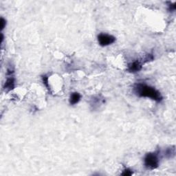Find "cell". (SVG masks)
<instances>
[{
  "mask_svg": "<svg viewBox=\"0 0 176 176\" xmlns=\"http://www.w3.org/2000/svg\"><path fill=\"white\" fill-rule=\"evenodd\" d=\"M134 92L139 97L149 98L157 103H160L162 100V96L160 92L154 87L145 84L139 83L134 87Z\"/></svg>",
  "mask_w": 176,
  "mask_h": 176,
  "instance_id": "cell-1",
  "label": "cell"
},
{
  "mask_svg": "<svg viewBox=\"0 0 176 176\" xmlns=\"http://www.w3.org/2000/svg\"><path fill=\"white\" fill-rule=\"evenodd\" d=\"M159 157L158 154L156 152L149 153L147 154L144 159V164L147 169L154 170L159 167Z\"/></svg>",
  "mask_w": 176,
  "mask_h": 176,
  "instance_id": "cell-2",
  "label": "cell"
},
{
  "mask_svg": "<svg viewBox=\"0 0 176 176\" xmlns=\"http://www.w3.org/2000/svg\"><path fill=\"white\" fill-rule=\"evenodd\" d=\"M98 41L100 46L105 47V46H110L116 41V38L113 36L105 33H101L98 35Z\"/></svg>",
  "mask_w": 176,
  "mask_h": 176,
  "instance_id": "cell-3",
  "label": "cell"
},
{
  "mask_svg": "<svg viewBox=\"0 0 176 176\" xmlns=\"http://www.w3.org/2000/svg\"><path fill=\"white\" fill-rule=\"evenodd\" d=\"M15 87V79L12 76V75L8 76L6 81L4 85V90L6 92H9L11 90H14Z\"/></svg>",
  "mask_w": 176,
  "mask_h": 176,
  "instance_id": "cell-4",
  "label": "cell"
},
{
  "mask_svg": "<svg viewBox=\"0 0 176 176\" xmlns=\"http://www.w3.org/2000/svg\"><path fill=\"white\" fill-rule=\"evenodd\" d=\"M142 63L139 60L134 61L129 64L128 71L130 72H139L142 69Z\"/></svg>",
  "mask_w": 176,
  "mask_h": 176,
  "instance_id": "cell-5",
  "label": "cell"
},
{
  "mask_svg": "<svg viewBox=\"0 0 176 176\" xmlns=\"http://www.w3.org/2000/svg\"><path fill=\"white\" fill-rule=\"evenodd\" d=\"M81 100V94L78 92H73L69 97V103L71 105H74L78 103Z\"/></svg>",
  "mask_w": 176,
  "mask_h": 176,
  "instance_id": "cell-6",
  "label": "cell"
},
{
  "mask_svg": "<svg viewBox=\"0 0 176 176\" xmlns=\"http://www.w3.org/2000/svg\"><path fill=\"white\" fill-rule=\"evenodd\" d=\"M175 154V149L174 146L173 147H169V148H167L164 152V156H166L167 158H171V157H174Z\"/></svg>",
  "mask_w": 176,
  "mask_h": 176,
  "instance_id": "cell-7",
  "label": "cell"
},
{
  "mask_svg": "<svg viewBox=\"0 0 176 176\" xmlns=\"http://www.w3.org/2000/svg\"><path fill=\"white\" fill-rule=\"evenodd\" d=\"M133 174V171L129 169H125L123 171V172L121 173V175L124 176H130Z\"/></svg>",
  "mask_w": 176,
  "mask_h": 176,
  "instance_id": "cell-8",
  "label": "cell"
},
{
  "mask_svg": "<svg viewBox=\"0 0 176 176\" xmlns=\"http://www.w3.org/2000/svg\"><path fill=\"white\" fill-rule=\"evenodd\" d=\"M42 80H43V84L46 85V87H48V89H50V87H49V83H48V77L46 75L42 76Z\"/></svg>",
  "mask_w": 176,
  "mask_h": 176,
  "instance_id": "cell-9",
  "label": "cell"
},
{
  "mask_svg": "<svg viewBox=\"0 0 176 176\" xmlns=\"http://www.w3.org/2000/svg\"><path fill=\"white\" fill-rule=\"evenodd\" d=\"M168 6H169V8L168 9H169L170 12H174L176 8V3H173V4L170 3V4Z\"/></svg>",
  "mask_w": 176,
  "mask_h": 176,
  "instance_id": "cell-10",
  "label": "cell"
},
{
  "mask_svg": "<svg viewBox=\"0 0 176 176\" xmlns=\"http://www.w3.org/2000/svg\"><path fill=\"white\" fill-rule=\"evenodd\" d=\"M1 24H2L1 30H2L5 27H6V21L5 20L3 17L1 18Z\"/></svg>",
  "mask_w": 176,
  "mask_h": 176,
  "instance_id": "cell-11",
  "label": "cell"
}]
</instances>
